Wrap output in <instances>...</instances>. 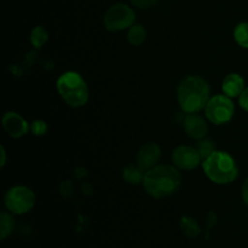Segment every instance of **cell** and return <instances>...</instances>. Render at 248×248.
<instances>
[{
	"instance_id": "13",
	"label": "cell",
	"mask_w": 248,
	"mask_h": 248,
	"mask_svg": "<svg viewBox=\"0 0 248 248\" xmlns=\"http://www.w3.org/2000/svg\"><path fill=\"white\" fill-rule=\"evenodd\" d=\"M145 172L143 169H140L137 164H130L124 169L123 171V178L126 183L132 184V186H137V184L143 183L144 179Z\"/></svg>"
},
{
	"instance_id": "14",
	"label": "cell",
	"mask_w": 248,
	"mask_h": 248,
	"mask_svg": "<svg viewBox=\"0 0 248 248\" xmlns=\"http://www.w3.org/2000/svg\"><path fill=\"white\" fill-rule=\"evenodd\" d=\"M179 225H181L182 232L189 239H195L201 234V228L199 223L189 216H183L181 218Z\"/></svg>"
},
{
	"instance_id": "20",
	"label": "cell",
	"mask_w": 248,
	"mask_h": 248,
	"mask_svg": "<svg viewBox=\"0 0 248 248\" xmlns=\"http://www.w3.org/2000/svg\"><path fill=\"white\" fill-rule=\"evenodd\" d=\"M31 131L34 136H44L47 132V124L43 120H34L31 124Z\"/></svg>"
},
{
	"instance_id": "24",
	"label": "cell",
	"mask_w": 248,
	"mask_h": 248,
	"mask_svg": "<svg viewBox=\"0 0 248 248\" xmlns=\"http://www.w3.org/2000/svg\"><path fill=\"white\" fill-rule=\"evenodd\" d=\"M241 195H242V200H244V202L246 203V206L248 207V177L246 178V181L244 182V184H242Z\"/></svg>"
},
{
	"instance_id": "7",
	"label": "cell",
	"mask_w": 248,
	"mask_h": 248,
	"mask_svg": "<svg viewBox=\"0 0 248 248\" xmlns=\"http://www.w3.org/2000/svg\"><path fill=\"white\" fill-rule=\"evenodd\" d=\"M235 113V106L227 94H217L211 97L205 108L206 118L215 125L229 123Z\"/></svg>"
},
{
	"instance_id": "6",
	"label": "cell",
	"mask_w": 248,
	"mask_h": 248,
	"mask_svg": "<svg viewBox=\"0 0 248 248\" xmlns=\"http://www.w3.org/2000/svg\"><path fill=\"white\" fill-rule=\"evenodd\" d=\"M136 14L132 7L124 2L111 5L103 17V24L107 31H121L135 24Z\"/></svg>"
},
{
	"instance_id": "23",
	"label": "cell",
	"mask_w": 248,
	"mask_h": 248,
	"mask_svg": "<svg viewBox=\"0 0 248 248\" xmlns=\"http://www.w3.org/2000/svg\"><path fill=\"white\" fill-rule=\"evenodd\" d=\"M60 190L63 196H70V194L73 193V184L70 183V182H64V183H62V186H61Z\"/></svg>"
},
{
	"instance_id": "18",
	"label": "cell",
	"mask_w": 248,
	"mask_h": 248,
	"mask_svg": "<svg viewBox=\"0 0 248 248\" xmlns=\"http://www.w3.org/2000/svg\"><path fill=\"white\" fill-rule=\"evenodd\" d=\"M234 38L241 47L248 48V22H241L235 27Z\"/></svg>"
},
{
	"instance_id": "27",
	"label": "cell",
	"mask_w": 248,
	"mask_h": 248,
	"mask_svg": "<svg viewBox=\"0 0 248 248\" xmlns=\"http://www.w3.org/2000/svg\"><path fill=\"white\" fill-rule=\"evenodd\" d=\"M0 154H1V162H0V166L4 167L5 164H6V152H5V148L0 147Z\"/></svg>"
},
{
	"instance_id": "5",
	"label": "cell",
	"mask_w": 248,
	"mask_h": 248,
	"mask_svg": "<svg viewBox=\"0 0 248 248\" xmlns=\"http://www.w3.org/2000/svg\"><path fill=\"white\" fill-rule=\"evenodd\" d=\"M5 207L12 215H26L35 205V195L28 186H16L5 194Z\"/></svg>"
},
{
	"instance_id": "11",
	"label": "cell",
	"mask_w": 248,
	"mask_h": 248,
	"mask_svg": "<svg viewBox=\"0 0 248 248\" xmlns=\"http://www.w3.org/2000/svg\"><path fill=\"white\" fill-rule=\"evenodd\" d=\"M184 131L189 137L194 140H202L206 137L208 132V125L203 116L198 113H190L184 118Z\"/></svg>"
},
{
	"instance_id": "9",
	"label": "cell",
	"mask_w": 248,
	"mask_h": 248,
	"mask_svg": "<svg viewBox=\"0 0 248 248\" xmlns=\"http://www.w3.org/2000/svg\"><path fill=\"white\" fill-rule=\"evenodd\" d=\"M2 127L6 131L7 135L12 138H21L28 133L31 130L29 124L22 118L18 113L7 111L2 116Z\"/></svg>"
},
{
	"instance_id": "12",
	"label": "cell",
	"mask_w": 248,
	"mask_h": 248,
	"mask_svg": "<svg viewBox=\"0 0 248 248\" xmlns=\"http://www.w3.org/2000/svg\"><path fill=\"white\" fill-rule=\"evenodd\" d=\"M223 93L227 94L230 98L239 97L246 89L245 86V79L237 73H230L224 78L222 84Z\"/></svg>"
},
{
	"instance_id": "17",
	"label": "cell",
	"mask_w": 248,
	"mask_h": 248,
	"mask_svg": "<svg viewBox=\"0 0 248 248\" xmlns=\"http://www.w3.org/2000/svg\"><path fill=\"white\" fill-rule=\"evenodd\" d=\"M48 40V33L44 27L38 26L31 29V43L35 48L43 47Z\"/></svg>"
},
{
	"instance_id": "8",
	"label": "cell",
	"mask_w": 248,
	"mask_h": 248,
	"mask_svg": "<svg viewBox=\"0 0 248 248\" xmlns=\"http://www.w3.org/2000/svg\"><path fill=\"white\" fill-rule=\"evenodd\" d=\"M172 162L182 171H191L202 162L200 153L190 145H179L172 152Z\"/></svg>"
},
{
	"instance_id": "10",
	"label": "cell",
	"mask_w": 248,
	"mask_h": 248,
	"mask_svg": "<svg viewBox=\"0 0 248 248\" xmlns=\"http://www.w3.org/2000/svg\"><path fill=\"white\" fill-rule=\"evenodd\" d=\"M160 159H161V149H160V147L156 143L149 142L142 145L140 149L138 150L136 162H137L140 169L148 171V170L156 166L159 164Z\"/></svg>"
},
{
	"instance_id": "4",
	"label": "cell",
	"mask_w": 248,
	"mask_h": 248,
	"mask_svg": "<svg viewBox=\"0 0 248 248\" xmlns=\"http://www.w3.org/2000/svg\"><path fill=\"white\" fill-rule=\"evenodd\" d=\"M58 93L72 108H80L89 101V87L84 78L77 72H65L56 82Z\"/></svg>"
},
{
	"instance_id": "15",
	"label": "cell",
	"mask_w": 248,
	"mask_h": 248,
	"mask_svg": "<svg viewBox=\"0 0 248 248\" xmlns=\"http://www.w3.org/2000/svg\"><path fill=\"white\" fill-rule=\"evenodd\" d=\"M147 39V31H145L144 27L140 23H135L132 27L128 28L127 31V40L131 45L140 46Z\"/></svg>"
},
{
	"instance_id": "16",
	"label": "cell",
	"mask_w": 248,
	"mask_h": 248,
	"mask_svg": "<svg viewBox=\"0 0 248 248\" xmlns=\"http://www.w3.org/2000/svg\"><path fill=\"white\" fill-rule=\"evenodd\" d=\"M15 228V219L11 212H1L0 215V240L4 241L11 235Z\"/></svg>"
},
{
	"instance_id": "26",
	"label": "cell",
	"mask_w": 248,
	"mask_h": 248,
	"mask_svg": "<svg viewBox=\"0 0 248 248\" xmlns=\"http://www.w3.org/2000/svg\"><path fill=\"white\" fill-rule=\"evenodd\" d=\"M87 176V171L82 167H79V169L75 170V177L77 178H82V177H86Z\"/></svg>"
},
{
	"instance_id": "22",
	"label": "cell",
	"mask_w": 248,
	"mask_h": 248,
	"mask_svg": "<svg viewBox=\"0 0 248 248\" xmlns=\"http://www.w3.org/2000/svg\"><path fill=\"white\" fill-rule=\"evenodd\" d=\"M239 104L244 110L248 111V87H246L239 96Z\"/></svg>"
},
{
	"instance_id": "19",
	"label": "cell",
	"mask_w": 248,
	"mask_h": 248,
	"mask_svg": "<svg viewBox=\"0 0 248 248\" xmlns=\"http://www.w3.org/2000/svg\"><path fill=\"white\" fill-rule=\"evenodd\" d=\"M196 149H198L199 153H200L201 157H202V161L205 159H207L211 154H213V153L216 152L215 144H213L212 140H205V138H202V140H199Z\"/></svg>"
},
{
	"instance_id": "2",
	"label": "cell",
	"mask_w": 248,
	"mask_h": 248,
	"mask_svg": "<svg viewBox=\"0 0 248 248\" xmlns=\"http://www.w3.org/2000/svg\"><path fill=\"white\" fill-rule=\"evenodd\" d=\"M178 103L186 114L199 113L206 108L210 101V85L203 78L190 75L181 81L178 86Z\"/></svg>"
},
{
	"instance_id": "3",
	"label": "cell",
	"mask_w": 248,
	"mask_h": 248,
	"mask_svg": "<svg viewBox=\"0 0 248 248\" xmlns=\"http://www.w3.org/2000/svg\"><path fill=\"white\" fill-rule=\"evenodd\" d=\"M203 172L216 184L232 183L239 176V169L234 157L225 152L216 150L202 161Z\"/></svg>"
},
{
	"instance_id": "25",
	"label": "cell",
	"mask_w": 248,
	"mask_h": 248,
	"mask_svg": "<svg viewBox=\"0 0 248 248\" xmlns=\"http://www.w3.org/2000/svg\"><path fill=\"white\" fill-rule=\"evenodd\" d=\"M216 223H217V216L216 213L210 212L207 216V229H211Z\"/></svg>"
},
{
	"instance_id": "1",
	"label": "cell",
	"mask_w": 248,
	"mask_h": 248,
	"mask_svg": "<svg viewBox=\"0 0 248 248\" xmlns=\"http://www.w3.org/2000/svg\"><path fill=\"white\" fill-rule=\"evenodd\" d=\"M181 183V172L174 165H156L145 172L142 184L150 196L164 199L176 193Z\"/></svg>"
},
{
	"instance_id": "21",
	"label": "cell",
	"mask_w": 248,
	"mask_h": 248,
	"mask_svg": "<svg viewBox=\"0 0 248 248\" xmlns=\"http://www.w3.org/2000/svg\"><path fill=\"white\" fill-rule=\"evenodd\" d=\"M159 0H131L133 6L138 7V9H149L153 5H155Z\"/></svg>"
}]
</instances>
